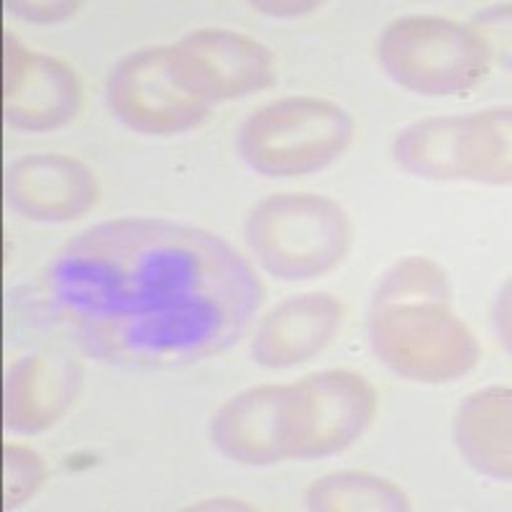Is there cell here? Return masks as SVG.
Wrapping results in <instances>:
<instances>
[{
  "label": "cell",
  "instance_id": "5bb4252c",
  "mask_svg": "<svg viewBox=\"0 0 512 512\" xmlns=\"http://www.w3.org/2000/svg\"><path fill=\"white\" fill-rule=\"evenodd\" d=\"M277 397L280 384H262L233 395L218 408L210 423V436L226 459L244 466L280 464Z\"/></svg>",
  "mask_w": 512,
  "mask_h": 512
},
{
  "label": "cell",
  "instance_id": "4fadbf2b",
  "mask_svg": "<svg viewBox=\"0 0 512 512\" xmlns=\"http://www.w3.org/2000/svg\"><path fill=\"white\" fill-rule=\"evenodd\" d=\"M82 369L59 356H24L6 374L3 420L16 433H41L72 408Z\"/></svg>",
  "mask_w": 512,
  "mask_h": 512
},
{
  "label": "cell",
  "instance_id": "8fae6325",
  "mask_svg": "<svg viewBox=\"0 0 512 512\" xmlns=\"http://www.w3.org/2000/svg\"><path fill=\"white\" fill-rule=\"evenodd\" d=\"M344 326V305L328 292L287 297L256 326L251 354L269 369L295 367L331 346Z\"/></svg>",
  "mask_w": 512,
  "mask_h": 512
},
{
  "label": "cell",
  "instance_id": "8992f818",
  "mask_svg": "<svg viewBox=\"0 0 512 512\" xmlns=\"http://www.w3.org/2000/svg\"><path fill=\"white\" fill-rule=\"evenodd\" d=\"M379 397L364 374L326 369L300 382L280 384L277 438L282 461L323 459L341 454L364 436Z\"/></svg>",
  "mask_w": 512,
  "mask_h": 512
},
{
  "label": "cell",
  "instance_id": "3957f363",
  "mask_svg": "<svg viewBox=\"0 0 512 512\" xmlns=\"http://www.w3.org/2000/svg\"><path fill=\"white\" fill-rule=\"evenodd\" d=\"M246 241L264 269L287 282L323 277L344 262L354 226L344 205L315 192H280L256 203Z\"/></svg>",
  "mask_w": 512,
  "mask_h": 512
},
{
  "label": "cell",
  "instance_id": "9c48e42d",
  "mask_svg": "<svg viewBox=\"0 0 512 512\" xmlns=\"http://www.w3.org/2000/svg\"><path fill=\"white\" fill-rule=\"evenodd\" d=\"M82 111V85L75 72L49 54L3 34V116L18 131L70 126Z\"/></svg>",
  "mask_w": 512,
  "mask_h": 512
},
{
  "label": "cell",
  "instance_id": "d6986e66",
  "mask_svg": "<svg viewBox=\"0 0 512 512\" xmlns=\"http://www.w3.org/2000/svg\"><path fill=\"white\" fill-rule=\"evenodd\" d=\"M323 3H254L256 11L272 13V16H300V13L318 11Z\"/></svg>",
  "mask_w": 512,
  "mask_h": 512
},
{
  "label": "cell",
  "instance_id": "2e32d148",
  "mask_svg": "<svg viewBox=\"0 0 512 512\" xmlns=\"http://www.w3.org/2000/svg\"><path fill=\"white\" fill-rule=\"evenodd\" d=\"M310 510L320 512H400L410 510L408 495L390 479L369 472H336L310 484Z\"/></svg>",
  "mask_w": 512,
  "mask_h": 512
},
{
  "label": "cell",
  "instance_id": "30bf717a",
  "mask_svg": "<svg viewBox=\"0 0 512 512\" xmlns=\"http://www.w3.org/2000/svg\"><path fill=\"white\" fill-rule=\"evenodd\" d=\"M6 195L13 210L39 223H67L95 208L100 187L93 169L64 154H29L11 164Z\"/></svg>",
  "mask_w": 512,
  "mask_h": 512
},
{
  "label": "cell",
  "instance_id": "5b68a950",
  "mask_svg": "<svg viewBox=\"0 0 512 512\" xmlns=\"http://www.w3.org/2000/svg\"><path fill=\"white\" fill-rule=\"evenodd\" d=\"M354 131V118L333 100L292 95L246 118L239 152L259 175L303 177L336 162L354 141Z\"/></svg>",
  "mask_w": 512,
  "mask_h": 512
},
{
  "label": "cell",
  "instance_id": "6da1fadb",
  "mask_svg": "<svg viewBox=\"0 0 512 512\" xmlns=\"http://www.w3.org/2000/svg\"><path fill=\"white\" fill-rule=\"evenodd\" d=\"M264 287L218 233L167 218H116L64 244L44 272L52 320L93 359L182 367L223 354Z\"/></svg>",
  "mask_w": 512,
  "mask_h": 512
},
{
  "label": "cell",
  "instance_id": "7c38bea8",
  "mask_svg": "<svg viewBox=\"0 0 512 512\" xmlns=\"http://www.w3.org/2000/svg\"><path fill=\"white\" fill-rule=\"evenodd\" d=\"M213 100L246 98L272 88L277 67L262 41L231 29H198L180 41Z\"/></svg>",
  "mask_w": 512,
  "mask_h": 512
},
{
  "label": "cell",
  "instance_id": "7a4b0ae2",
  "mask_svg": "<svg viewBox=\"0 0 512 512\" xmlns=\"http://www.w3.org/2000/svg\"><path fill=\"white\" fill-rule=\"evenodd\" d=\"M369 341L384 367L410 382H454L482 359L474 331L451 310L446 272L428 256H408L384 274Z\"/></svg>",
  "mask_w": 512,
  "mask_h": 512
},
{
  "label": "cell",
  "instance_id": "ffe728a7",
  "mask_svg": "<svg viewBox=\"0 0 512 512\" xmlns=\"http://www.w3.org/2000/svg\"><path fill=\"white\" fill-rule=\"evenodd\" d=\"M221 507H228V510H249V505L239 500H208L192 505V510H221Z\"/></svg>",
  "mask_w": 512,
  "mask_h": 512
},
{
  "label": "cell",
  "instance_id": "ac0fdd59",
  "mask_svg": "<svg viewBox=\"0 0 512 512\" xmlns=\"http://www.w3.org/2000/svg\"><path fill=\"white\" fill-rule=\"evenodd\" d=\"M16 16L34 21V24H52V21H62L80 11V3H8Z\"/></svg>",
  "mask_w": 512,
  "mask_h": 512
},
{
  "label": "cell",
  "instance_id": "52a82bcc",
  "mask_svg": "<svg viewBox=\"0 0 512 512\" xmlns=\"http://www.w3.org/2000/svg\"><path fill=\"white\" fill-rule=\"evenodd\" d=\"M387 75L420 95L443 98L477 88L492 67L482 31L441 16H402L379 36Z\"/></svg>",
  "mask_w": 512,
  "mask_h": 512
},
{
  "label": "cell",
  "instance_id": "ba28073f",
  "mask_svg": "<svg viewBox=\"0 0 512 512\" xmlns=\"http://www.w3.org/2000/svg\"><path fill=\"white\" fill-rule=\"evenodd\" d=\"M108 103L139 134L169 136L200 126L216 100L177 44L126 54L108 80Z\"/></svg>",
  "mask_w": 512,
  "mask_h": 512
},
{
  "label": "cell",
  "instance_id": "9a60e30c",
  "mask_svg": "<svg viewBox=\"0 0 512 512\" xmlns=\"http://www.w3.org/2000/svg\"><path fill=\"white\" fill-rule=\"evenodd\" d=\"M456 443L479 474L500 482L512 477V392L484 387L466 397L456 415Z\"/></svg>",
  "mask_w": 512,
  "mask_h": 512
},
{
  "label": "cell",
  "instance_id": "277c9868",
  "mask_svg": "<svg viewBox=\"0 0 512 512\" xmlns=\"http://www.w3.org/2000/svg\"><path fill=\"white\" fill-rule=\"evenodd\" d=\"M510 108L423 118L392 144L405 172L436 182L507 185L512 180Z\"/></svg>",
  "mask_w": 512,
  "mask_h": 512
},
{
  "label": "cell",
  "instance_id": "e0dca14e",
  "mask_svg": "<svg viewBox=\"0 0 512 512\" xmlns=\"http://www.w3.org/2000/svg\"><path fill=\"white\" fill-rule=\"evenodd\" d=\"M47 479V464L21 443H3V505H24Z\"/></svg>",
  "mask_w": 512,
  "mask_h": 512
}]
</instances>
